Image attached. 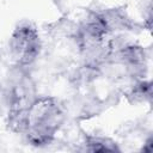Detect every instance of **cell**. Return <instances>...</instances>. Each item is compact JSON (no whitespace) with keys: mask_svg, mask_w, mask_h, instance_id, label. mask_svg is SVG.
Here are the masks:
<instances>
[{"mask_svg":"<svg viewBox=\"0 0 153 153\" xmlns=\"http://www.w3.org/2000/svg\"><path fill=\"white\" fill-rule=\"evenodd\" d=\"M85 149L90 152H116L120 151L116 142L102 136H87L85 140Z\"/></svg>","mask_w":153,"mask_h":153,"instance_id":"cell-3","label":"cell"},{"mask_svg":"<svg viewBox=\"0 0 153 153\" xmlns=\"http://www.w3.org/2000/svg\"><path fill=\"white\" fill-rule=\"evenodd\" d=\"M63 121L65 112L54 98L37 97L29 108V127L25 131L27 141L37 147L51 143Z\"/></svg>","mask_w":153,"mask_h":153,"instance_id":"cell-1","label":"cell"},{"mask_svg":"<svg viewBox=\"0 0 153 153\" xmlns=\"http://www.w3.org/2000/svg\"><path fill=\"white\" fill-rule=\"evenodd\" d=\"M41 39L37 30L30 24H22L14 29L10 38V53L17 67L31 66L39 55Z\"/></svg>","mask_w":153,"mask_h":153,"instance_id":"cell-2","label":"cell"}]
</instances>
